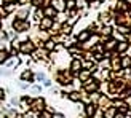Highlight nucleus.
<instances>
[{
	"label": "nucleus",
	"instance_id": "nucleus-38",
	"mask_svg": "<svg viewBox=\"0 0 131 118\" xmlns=\"http://www.w3.org/2000/svg\"><path fill=\"white\" fill-rule=\"evenodd\" d=\"M6 3H13V2H16V0H5Z\"/></svg>",
	"mask_w": 131,
	"mask_h": 118
},
{
	"label": "nucleus",
	"instance_id": "nucleus-9",
	"mask_svg": "<svg viewBox=\"0 0 131 118\" xmlns=\"http://www.w3.org/2000/svg\"><path fill=\"white\" fill-rule=\"evenodd\" d=\"M90 40V32L88 30H83L82 34H78V42L83 43V42H88Z\"/></svg>",
	"mask_w": 131,
	"mask_h": 118
},
{
	"label": "nucleus",
	"instance_id": "nucleus-25",
	"mask_svg": "<svg viewBox=\"0 0 131 118\" xmlns=\"http://www.w3.org/2000/svg\"><path fill=\"white\" fill-rule=\"evenodd\" d=\"M23 80H24V81H27V80H32V74H30L29 70H26L24 74H23Z\"/></svg>",
	"mask_w": 131,
	"mask_h": 118
},
{
	"label": "nucleus",
	"instance_id": "nucleus-35",
	"mask_svg": "<svg viewBox=\"0 0 131 118\" xmlns=\"http://www.w3.org/2000/svg\"><path fill=\"white\" fill-rule=\"evenodd\" d=\"M42 15H43V13H42V11H40V10H38V11H37V13H35V16H37V19H42V18H40V16H42Z\"/></svg>",
	"mask_w": 131,
	"mask_h": 118
},
{
	"label": "nucleus",
	"instance_id": "nucleus-4",
	"mask_svg": "<svg viewBox=\"0 0 131 118\" xmlns=\"http://www.w3.org/2000/svg\"><path fill=\"white\" fill-rule=\"evenodd\" d=\"M19 50H21V53H24V54H29V53H32V51L35 50V45L32 43V42H24L23 45H19Z\"/></svg>",
	"mask_w": 131,
	"mask_h": 118
},
{
	"label": "nucleus",
	"instance_id": "nucleus-37",
	"mask_svg": "<svg viewBox=\"0 0 131 118\" xmlns=\"http://www.w3.org/2000/svg\"><path fill=\"white\" fill-rule=\"evenodd\" d=\"M53 118H64V116H62V115H59V113H56V115H54Z\"/></svg>",
	"mask_w": 131,
	"mask_h": 118
},
{
	"label": "nucleus",
	"instance_id": "nucleus-23",
	"mask_svg": "<svg viewBox=\"0 0 131 118\" xmlns=\"http://www.w3.org/2000/svg\"><path fill=\"white\" fill-rule=\"evenodd\" d=\"M45 48H47L48 51L54 50V42H51V40H47V43H45Z\"/></svg>",
	"mask_w": 131,
	"mask_h": 118
},
{
	"label": "nucleus",
	"instance_id": "nucleus-8",
	"mask_svg": "<svg viewBox=\"0 0 131 118\" xmlns=\"http://www.w3.org/2000/svg\"><path fill=\"white\" fill-rule=\"evenodd\" d=\"M128 45H129V43H126V42H120V43L115 45V50L118 51V53H123V51L128 50Z\"/></svg>",
	"mask_w": 131,
	"mask_h": 118
},
{
	"label": "nucleus",
	"instance_id": "nucleus-40",
	"mask_svg": "<svg viewBox=\"0 0 131 118\" xmlns=\"http://www.w3.org/2000/svg\"><path fill=\"white\" fill-rule=\"evenodd\" d=\"M88 2H90V3H93V2H94V0H88Z\"/></svg>",
	"mask_w": 131,
	"mask_h": 118
},
{
	"label": "nucleus",
	"instance_id": "nucleus-14",
	"mask_svg": "<svg viewBox=\"0 0 131 118\" xmlns=\"http://www.w3.org/2000/svg\"><path fill=\"white\" fill-rule=\"evenodd\" d=\"M126 10H128V3L125 0H122V2L117 3V11H126Z\"/></svg>",
	"mask_w": 131,
	"mask_h": 118
},
{
	"label": "nucleus",
	"instance_id": "nucleus-36",
	"mask_svg": "<svg viewBox=\"0 0 131 118\" xmlns=\"http://www.w3.org/2000/svg\"><path fill=\"white\" fill-rule=\"evenodd\" d=\"M3 97H5V91L0 88V99H3Z\"/></svg>",
	"mask_w": 131,
	"mask_h": 118
},
{
	"label": "nucleus",
	"instance_id": "nucleus-5",
	"mask_svg": "<svg viewBox=\"0 0 131 118\" xmlns=\"http://www.w3.org/2000/svg\"><path fill=\"white\" fill-rule=\"evenodd\" d=\"M51 26H53V19H51L50 16H47V18H42V21H40V29H42V30L51 29Z\"/></svg>",
	"mask_w": 131,
	"mask_h": 118
},
{
	"label": "nucleus",
	"instance_id": "nucleus-12",
	"mask_svg": "<svg viewBox=\"0 0 131 118\" xmlns=\"http://www.w3.org/2000/svg\"><path fill=\"white\" fill-rule=\"evenodd\" d=\"M90 74H91V72L90 70H78V78H80V80H85V81H86L88 80V78H90Z\"/></svg>",
	"mask_w": 131,
	"mask_h": 118
},
{
	"label": "nucleus",
	"instance_id": "nucleus-39",
	"mask_svg": "<svg viewBox=\"0 0 131 118\" xmlns=\"http://www.w3.org/2000/svg\"><path fill=\"white\" fill-rule=\"evenodd\" d=\"M18 118H26V116L24 115H18Z\"/></svg>",
	"mask_w": 131,
	"mask_h": 118
},
{
	"label": "nucleus",
	"instance_id": "nucleus-31",
	"mask_svg": "<svg viewBox=\"0 0 131 118\" xmlns=\"http://www.w3.org/2000/svg\"><path fill=\"white\" fill-rule=\"evenodd\" d=\"M101 19H102L104 22H107V21H109V15H107V13H102V15H101Z\"/></svg>",
	"mask_w": 131,
	"mask_h": 118
},
{
	"label": "nucleus",
	"instance_id": "nucleus-26",
	"mask_svg": "<svg viewBox=\"0 0 131 118\" xmlns=\"http://www.w3.org/2000/svg\"><path fill=\"white\" fill-rule=\"evenodd\" d=\"M16 6H15V3H6V6H5V11L6 13H10V11H13Z\"/></svg>",
	"mask_w": 131,
	"mask_h": 118
},
{
	"label": "nucleus",
	"instance_id": "nucleus-2",
	"mask_svg": "<svg viewBox=\"0 0 131 118\" xmlns=\"http://www.w3.org/2000/svg\"><path fill=\"white\" fill-rule=\"evenodd\" d=\"M83 88H85V91H86V93L91 94V93H96V91L99 89V83H97L96 80H90V78H88V80L85 81Z\"/></svg>",
	"mask_w": 131,
	"mask_h": 118
},
{
	"label": "nucleus",
	"instance_id": "nucleus-29",
	"mask_svg": "<svg viewBox=\"0 0 131 118\" xmlns=\"http://www.w3.org/2000/svg\"><path fill=\"white\" fill-rule=\"evenodd\" d=\"M118 30L122 32V34H123V35H125V34H126V32H128L129 29L126 27V26H118Z\"/></svg>",
	"mask_w": 131,
	"mask_h": 118
},
{
	"label": "nucleus",
	"instance_id": "nucleus-13",
	"mask_svg": "<svg viewBox=\"0 0 131 118\" xmlns=\"http://www.w3.org/2000/svg\"><path fill=\"white\" fill-rule=\"evenodd\" d=\"M120 65H122L123 69H128V67H131V57H129V56H125V57H123L122 61H120Z\"/></svg>",
	"mask_w": 131,
	"mask_h": 118
},
{
	"label": "nucleus",
	"instance_id": "nucleus-27",
	"mask_svg": "<svg viewBox=\"0 0 131 118\" xmlns=\"http://www.w3.org/2000/svg\"><path fill=\"white\" fill-rule=\"evenodd\" d=\"M99 104H101V105H107V104H109V99H107L106 96H101V97H99Z\"/></svg>",
	"mask_w": 131,
	"mask_h": 118
},
{
	"label": "nucleus",
	"instance_id": "nucleus-32",
	"mask_svg": "<svg viewBox=\"0 0 131 118\" xmlns=\"http://www.w3.org/2000/svg\"><path fill=\"white\" fill-rule=\"evenodd\" d=\"M70 26H62V32H66V34H69V32H70Z\"/></svg>",
	"mask_w": 131,
	"mask_h": 118
},
{
	"label": "nucleus",
	"instance_id": "nucleus-24",
	"mask_svg": "<svg viewBox=\"0 0 131 118\" xmlns=\"http://www.w3.org/2000/svg\"><path fill=\"white\" fill-rule=\"evenodd\" d=\"M6 57H8V53L6 51H0V64H3L6 61Z\"/></svg>",
	"mask_w": 131,
	"mask_h": 118
},
{
	"label": "nucleus",
	"instance_id": "nucleus-10",
	"mask_svg": "<svg viewBox=\"0 0 131 118\" xmlns=\"http://www.w3.org/2000/svg\"><path fill=\"white\" fill-rule=\"evenodd\" d=\"M56 13H58V10L54 8L53 5H48L47 8H45V15H47V16H50V18H51V16H54Z\"/></svg>",
	"mask_w": 131,
	"mask_h": 118
},
{
	"label": "nucleus",
	"instance_id": "nucleus-30",
	"mask_svg": "<svg viewBox=\"0 0 131 118\" xmlns=\"http://www.w3.org/2000/svg\"><path fill=\"white\" fill-rule=\"evenodd\" d=\"M26 15H27V10H21V11L18 13V16H19V19H24V16H26Z\"/></svg>",
	"mask_w": 131,
	"mask_h": 118
},
{
	"label": "nucleus",
	"instance_id": "nucleus-18",
	"mask_svg": "<svg viewBox=\"0 0 131 118\" xmlns=\"http://www.w3.org/2000/svg\"><path fill=\"white\" fill-rule=\"evenodd\" d=\"M94 110H96V105H94V104H90V105H86V115L91 118V115L94 113Z\"/></svg>",
	"mask_w": 131,
	"mask_h": 118
},
{
	"label": "nucleus",
	"instance_id": "nucleus-21",
	"mask_svg": "<svg viewBox=\"0 0 131 118\" xmlns=\"http://www.w3.org/2000/svg\"><path fill=\"white\" fill-rule=\"evenodd\" d=\"M51 5H53V6H54L56 10H62V8H64V6H62V2H61V0H53V3H51Z\"/></svg>",
	"mask_w": 131,
	"mask_h": 118
},
{
	"label": "nucleus",
	"instance_id": "nucleus-17",
	"mask_svg": "<svg viewBox=\"0 0 131 118\" xmlns=\"http://www.w3.org/2000/svg\"><path fill=\"white\" fill-rule=\"evenodd\" d=\"M69 99H70V101H74V102H78V101H80V99H82V96H80V94H78V93H77V91H72V93L69 94Z\"/></svg>",
	"mask_w": 131,
	"mask_h": 118
},
{
	"label": "nucleus",
	"instance_id": "nucleus-15",
	"mask_svg": "<svg viewBox=\"0 0 131 118\" xmlns=\"http://www.w3.org/2000/svg\"><path fill=\"white\" fill-rule=\"evenodd\" d=\"M110 67H112L114 70L120 69V67H122V65H120V59H118V57H114L112 61H110Z\"/></svg>",
	"mask_w": 131,
	"mask_h": 118
},
{
	"label": "nucleus",
	"instance_id": "nucleus-1",
	"mask_svg": "<svg viewBox=\"0 0 131 118\" xmlns=\"http://www.w3.org/2000/svg\"><path fill=\"white\" fill-rule=\"evenodd\" d=\"M13 29L16 32H26L30 29V24L27 21H24V19H16L15 22H13Z\"/></svg>",
	"mask_w": 131,
	"mask_h": 118
},
{
	"label": "nucleus",
	"instance_id": "nucleus-22",
	"mask_svg": "<svg viewBox=\"0 0 131 118\" xmlns=\"http://www.w3.org/2000/svg\"><path fill=\"white\" fill-rule=\"evenodd\" d=\"M40 118H53V115H51V112H47V110H42L40 112Z\"/></svg>",
	"mask_w": 131,
	"mask_h": 118
},
{
	"label": "nucleus",
	"instance_id": "nucleus-7",
	"mask_svg": "<svg viewBox=\"0 0 131 118\" xmlns=\"http://www.w3.org/2000/svg\"><path fill=\"white\" fill-rule=\"evenodd\" d=\"M115 115H117V109L115 107L104 109V118H115Z\"/></svg>",
	"mask_w": 131,
	"mask_h": 118
},
{
	"label": "nucleus",
	"instance_id": "nucleus-16",
	"mask_svg": "<svg viewBox=\"0 0 131 118\" xmlns=\"http://www.w3.org/2000/svg\"><path fill=\"white\" fill-rule=\"evenodd\" d=\"M115 45H117L115 40H109L106 45H104V48H106V51H112V50H115Z\"/></svg>",
	"mask_w": 131,
	"mask_h": 118
},
{
	"label": "nucleus",
	"instance_id": "nucleus-41",
	"mask_svg": "<svg viewBox=\"0 0 131 118\" xmlns=\"http://www.w3.org/2000/svg\"><path fill=\"white\" fill-rule=\"evenodd\" d=\"M19 2H21V3H24V2H26V0H19Z\"/></svg>",
	"mask_w": 131,
	"mask_h": 118
},
{
	"label": "nucleus",
	"instance_id": "nucleus-33",
	"mask_svg": "<svg viewBox=\"0 0 131 118\" xmlns=\"http://www.w3.org/2000/svg\"><path fill=\"white\" fill-rule=\"evenodd\" d=\"M35 78H37L38 81H42V80H45V75H43V74H38V75H37Z\"/></svg>",
	"mask_w": 131,
	"mask_h": 118
},
{
	"label": "nucleus",
	"instance_id": "nucleus-20",
	"mask_svg": "<svg viewBox=\"0 0 131 118\" xmlns=\"http://www.w3.org/2000/svg\"><path fill=\"white\" fill-rule=\"evenodd\" d=\"M91 118H104V110H94V113L91 115Z\"/></svg>",
	"mask_w": 131,
	"mask_h": 118
},
{
	"label": "nucleus",
	"instance_id": "nucleus-3",
	"mask_svg": "<svg viewBox=\"0 0 131 118\" xmlns=\"http://www.w3.org/2000/svg\"><path fill=\"white\" fill-rule=\"evenodd\" d=\"M30 107H32V110H35V112H42L45 109V101L42 97H37V99L30 101Z\"/></svg>",
	"mask_w": 131,
	"mask_h": 118
},
{
	"label": "nucleus",
	"instance_id": "nucleus-19",
	"mask_svg": "<svg viewBox=\"0 0 131 118\" xmlns=\"http://www.w3.org/2000/svg\"><path fill=\"white\" fill-rule=\"evenodd\" d=\"M75 8V0H66V10H74Z\"/></svg>",
	"mask_w": 131,
	"mask_h": 118
},
{
	"label": "nucleus",
	"instance_id": "nucleus-6",
	"mask_svg": "<svg viewBox=\"0 0 131 118\" xmlns=\"http://www.w3.org/2000/svg\"><path fill=\"white\" fill-rule=\"evenodd\" d=\"M115 109H117V112H120V113H128V104L126 102H123V101H120V102H117V105H115Z\"/></svg>",
	"mask_w": 131,
	"mask_h": 118
},
{
	"label": "nucleus",
	"instance_id": "nucleus-28",
	"mask_svg": "<svg viewBox=\"0 0 131 118\" xmlns=\"http://www.w3.org/2000/svg\"><path fill=\"white\" fill-rule=\"evenodd\" d=\"M110 30H112V29H110L109 26H106V27H104L101 32H102V35H110Z\"/></svg>",
	"mask_w": 131,
	"mask_h": 118
},
{
	"label": "nucleus",
	"instance_id": "nucleus-34",
	"mask_svg": "<svg viewBox=\"0 0 131 118\" xmlns=\"http://www.w3.org/2000/svg\"><path fill=\"white\" fill-rule=\"evenodd\" d=\"M125 35H126V38H128V43H131V30H128Z\"/></svg>",
	"mask_w": 131,
	"mask_h": 118
},
{
	"label": "nucleus",
	"instance_id": "nucleus-11",
	"mask_svg": "<svg viewBox=\"0 0 131 118\" xmlns=\"http://www.w3.org/2000/svg\"><path fill=\"white\" fill-rule=\"evenodd\" d=\"M70 69H72V72H78V70L82 69V62L78 61V59H74L72 64H70Z\"/></svg>",
	"mask_w": 131,
	"mask_h": 118
}]
</instances>
